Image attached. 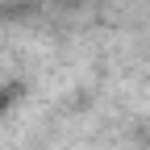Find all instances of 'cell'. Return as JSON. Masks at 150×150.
Returning <instances> with one entry per match:
<instances>
[]
</instances>
